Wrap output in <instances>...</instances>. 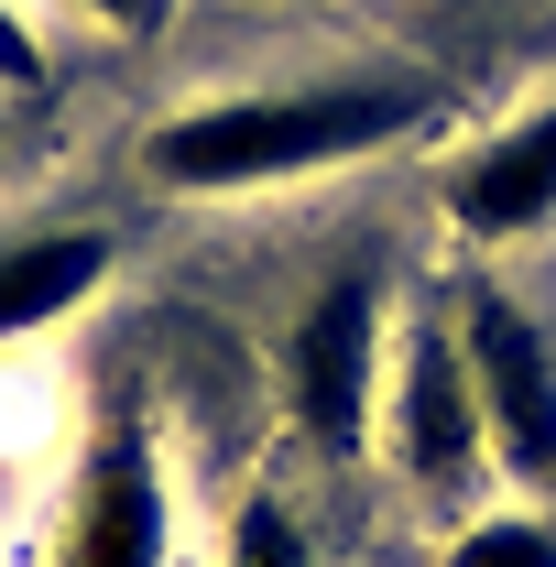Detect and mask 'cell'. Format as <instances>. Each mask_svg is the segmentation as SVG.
<instances>
[{"label": "cell", "instance_id": "1", "mask_svg": "<svg viewBox=\"0 0 556 567\" xmlns=\"http://www.w3.org/2000/svg\"><path fill=\"white\" fill-rule=\"evenodd\" d=\"M436 110L425 76H328V87H240V99H186L142 132V175L164 197H251V186H306L328 164H360L393 132Z\"/></svg>", "mask_w": 556, "mask_h": 567}, {"label": "cell", "instance_id": "2", "mask_svg": "<svg viewBox=\"0 0 556 567\" xmlns=\"http://www.w3.org/2000/svg\"><path fill=\"white\" fill-rule=\"evenodd\" d=\"M274 371H284V425L328 470L371 458V436H382V371H393V274L382 262H339L295 306Z\"/></svg>", "mask_w": 556, "mask_h": 567}, {"label": "cell", "instance_id": "6", "mask_svg": "<svg viewBox=\"0 0 556 567\" xmlns=\"http://www.w3.org/2000/svg\"><path fill=\"white\" fill-rule=\"evenodd\" d=\"M436 197L447 218L491 240V251H524V240H546L556 229V99H535L524 121H502L491 142H470L447 175H436Z\"/></svg>", "mask_w": 556, "mask_h": 567}, {"label": "cell", "instance_id": "11", "mask_svg": "<svg viewBox=\"0 0 556 567\" xmlns=\"http://www.w3.org/2000/svg\"><path fill=\"white\" fill-rule=\"evenodd\" d=\"M76 11H87V22H110V33H153L175 0H76Z\"/></svg>", "mask_w": 556, "mask_h": 567}, {"label": "cell", "instance_id": "10", "mask_svg": "<svg viewBox=\"0 0 556 567\" xmlns=\"http://www.w3.org/2000/svg\"><path fill=\"white\" fill-rule=\"evenodd\" d=\"M0 87H44V33L22 0H0Z\"/></svg>", "mask_w": 556, "mask_h": 567}, {"label": "cell", "instance_id": "3", "mask_svg": "<svg viewBox=\"0 0 556 567\" xmlns=\"http://www.w3.org/2000/svg\"><path fill=\"white\" fill-rule=\"evenodd\" d=\"M382 447L404 470V492L425 502H470L491 470V425H481V382H470V350H459V317H415L393 339V371H382Z\"/></svg>", "mask_w": 556, "mask_h": 567}, {"label": "cell", "instance_id": "8", "mask_svg": "<svg viewBox=\"0 0 556 567\" xmlns=\"http://www.w3.org/2000/svg\"><path fill=\"white\" fill-rule=\"evenodd\" d=\"M436 567H556V513L546 502H491L470 524H447Z\"/></svg>", "mask_w": 556, "mask_h": 567}, {"label": "cell", "instance_id": "9", "mask_svg": "<svg viewBox=\"0 0 556 567\" xmlns=\"http://www.w3.org/2000/svg\"><path fill=\"white\" fill-rule=\"evenodd\" d=\"M218 567H317V535H306V513H295L284 492H240Z\"/></svg>", "mask_w": 556, "mask_h": 567}, {"label": "cell", "instance_id": "12", "mask_svg": "<svg viewBox=\"0 0 556 567\" xmlns=\"http://www.w3.org/2000/svg\"><path fill=\"white\" fill-rule=\"evenodd\" d=\"M0 567H11V546H0Z\"/></svg>", "mask_w": 556, "mask_h": 567}, {"label": "cell", "instance_id": "7", "mask_svg": "<svg viewBox=\"0 0 556 567\" xmlns=\"http://www.w3.org/2000/svg\"><path fill=\"white\" fill-rule=\"evenodd\" d=\"M110 229H22L0 240V350L11 339H55L76 306L110 284Z\"/></svg>", "mask_w": 556, "mask_h": 567}, {"label": "cell", "instance_id": "5", "mask_svg": "<svg viewBox=\"0 0 556 567\" xmlns=\"http://www.w3.org/2000/svg\"><path fill=\"white\" fill-rule=\"evenodd\" d=\"M55 567H175V481H164L142 404H121L76 447L66 513H55Z\"/></svg>", "mask_w": 556, "mask_h": 567}, {"label": "cell", "instance_id": "4", "mask_svg": "<svg viewBox=\"0 0 556 567\" xmlns=\"http://www.w3.org/2000/svg\"><path fill=\"white\" fill-rule=\"evenodd\" d=\"M459 350H470V382H481V425H491V470L513 492L556 502V328L524 306V295H459Z\"/></svg>", "mask_w": 556, "mask_h": 567}]
</instances>
